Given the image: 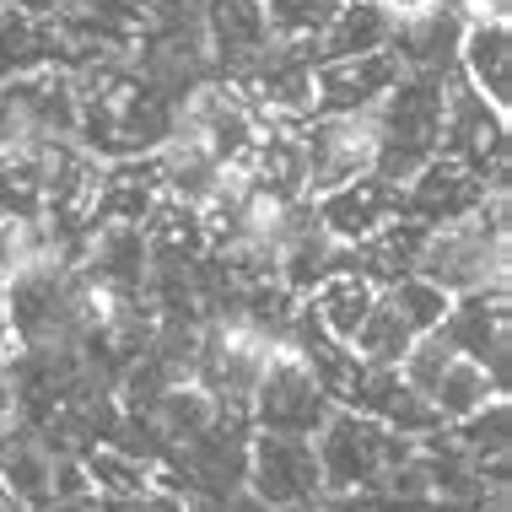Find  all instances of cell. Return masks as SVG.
I'll return each instance as SVG.
<instances>
[{"label":"cell","mask_w":512,"mask_h":512,"mask_svg":"<svg viewBox=\"0 0 512 512\" xmlns=\"http://www.w3.org/2000/svg\"><path fill=\"white\" fill-rule=\"evenodd\" d=\"M0 486L11 491V502L44 512L54 502V453L38 442V432L11 426L6 448H0Z\"/></svg>","instance_id":"7402d4cb"},{"label":"cell","mask_w":512,"mask_h":512,"mask_svg":"<svg viewBox=\"0 0 512 512\" xmlns=\"http://www.w3.org/2000/svg\"><path fill=\"white\" fill-rule=\"evenodd\" d=\"M200 6V38L216 81H232L275 44V27L265 17V0H195Z\"/></svg>","instance_id":"9c48e42d"},{"label":"cell","mask_w":512,"mask_h":512,"mask_svg":"<svg viewBox=\"0 0 512 512\" xmlns=\"http://www.w3.org/2000/svg\"><path fill=\"white\" fill-rule=\"evenodd\" d=\"M76 265L98 297H146V270H151L146 232L141 227H98Z\"/></svg>","instance_id":"9a60e30c"},{"label":"cell","mask_w":512,"mask_h":512,"mask_svg":"<svg viewBox=\"0 0 512 512\" xmlns=\"http://www.w3.org/2000/svg\"><path fill=\"white\" fill-rule=\"evenodd\" d=\"M329 410H335V399L318 389V378L297 362L292 351H275L265 378L254 383V394H248V421H254L259 432L313 437Z\"/></svg>","instance_id":"52a82bcc"},{"label":"cell","mask_w":512,"mask_h":512,"mask_svg":"<svg viewBox=\"0 0 512 512\" xmlns=\"http://www.w3.org/2000/svg\"><path fill=\"white\" fill-rule=\"evenodd\" d=\"M437 335L448 340L459 356L480 362L507 389V367H512V308H507V286L453 297V308H448V318H442Z\"/></svg>","instance_id":"ba28073f"},{"label":"cell","mask_w":512,"mask_h":512,"mask_svg":"<svg viewBox=\"0 0 512 512\" xmlns=\"http://www.w3.org/2000/svg\"><path fill=\"white\" fill-rule=\"evenodd\" d=\"M313 216H318V227H324L329 238L351 248V243L372 238L383 221L399 216V184H389V178H378V173H362V178H351V184H340V189L313 195Z\"/></svg>","instance_id":"5bb4252c"},{"label":"cell","mask_w":512,"mask_h":512,"mask_svg":"<svg viewBox=\"0 0 512 512\" xmlns=\"http://www.w3.org/2000/svg\"><path fill=\"white\" fill-rule=\"evenodd\" d=\"M372 302H378V286H372L367 275H356V270L324 275V281L308 292V308L318 313V324H324L335 340H351L356 329H362V318H367Z\"/></svg>","instance_id":"603a6c76"},{"label":"cell","mask_w":512,"mask_h":512,"mask_svg":"<svg viewBox=\"0 0 512 512\" xmlns=\"http://www.w3.org/2000/svg\"><path fill=\"white\" fill-rule=\"evenodd\" d=\"M405 76L394 49H372L356 60H318L313 65V119L318 114H372L389 87Z\"/></svg>","instance_id":"8fae6325"},{"label":"cell","mask_w":512,"mask_h":512,"mask_svg":"<svg viewBox=\"0 0 512 512\" xmlns=\"http://www.w3.org/2000/svg\"><path fill=\"white\" fill-rule=\"evenodd\" d=\"M442 103H448V76H399L389 98L372 108V173L405 184L415 168H426L442 141Z\"/></svg>","instance_id":"7a4b0ae2"},{"label":"cell","mask_w":512,"mask_h":512,"mask_svg":"<svg viewBox=\"0 0 512 512\" xmlns=\"http://www.w3.org/2000/svg\"><path fill=\"white\" fill-rule=\"evenodd\" d=\"M302 141V195H324L372 173V114H318L297 124Z\"/></svg>","instance_id":"8992f818"},{"label":"cell","mask_w":512,"mask_h":512,"mask_svg":"<svg viewBox=\"0 0 512 512\" xmlns=\"http://www.w3.org/2000/svg\"><path fill=\"white\" fill-rule=\"evenodd\" d=\"M496 394H507L502 383L491 378L480 362H469V356H453L448 367H442V378H437V389L426 394L437 405L442 415V426H453V421H464V415H475L480 405H491Z\"/></svg>","instance_id":"cb8c5ba5"},{"label":"cell","mask_w":512,"mask_h":512,"mask_svg":"<svg viewBox=\"0 0 512 512\" xmlns=\"http://www.w3.org/2000/svg\"><path fill=\"white\" fill-rule=\"evenodd\" d=\"M6 11H27V17H54L60 11V0H0Z\"/></svg>","instance_id":"f546056e"},{"label":"cell","mask_w":512,"mask_h":512,"mask_svg":"<svg viewBox=\"0 0 512 512\" xmlns=\"http://www.w3.org/2000/svg\"><path fill=\"white\" fill-rule=\"evenodd\" d=\"M60 11L54 17H27V11H6L0 6V81H17L33 71L60 65Z\"/></svg>","instance_id":"d6986e66"},{"label":"cell","mask_w":512,"mask_h":512,"mask_svg":"<svg viewBox=\"0 0 512 512\" xmlns=\"http://www.w3.org/2000/svg\"><path fill=\"white\" fill-rule=\"evenodd\" d=\"M340 405L372 415L378 426H389V432H399V437H426V432H437V426H442L437 405H432L426 394H415L399 367H372V362H362Z\"/></svg>","instance_id":"7c38bea8"},{"label":"cell","mask_w":512,"mask_h":512,"mask_svg":"<svg viewBox=\"0 0 512 512\" xmlns=\"http://www.w3.org/2000/svg\"><path fill=\"white\" fill-rule=\"evenodd\" d=\"M71 6H87V0H60V11H71Z\"/></svg>","instance_id":"1f68e13d"},{"label":"cell","mask_w":512,"mask_h":512,"mask_svg":"<svg viewBox=\"0 0 512 512\" xmlns=\"http://www.w3.org/2000/svg\"><path fill=\"white\" fill-rule=\"evenodd\" d=\"M415 275L437 281L448 297L507 286V189H496L475 216L426 232Z\"/></svg>","instance_id":"6da1fadb"},{"label":"cell","mask_w":512,"mask_h":512,"mask_svg":"<svg viewBox=\"0 0 512 512\" xmlns=\"http://www.w3.org/2000/svg\"><path fill=\"white\" fill-rule=\"evenodd\" d=\"M216 415H221V405H216V399L200 389L195 378H189V383H173V389L162 394L157 405H151V415H146V421L157 426V437L168 442V448H178V442L200 437L205 426L216 421Z\"/></svg>","instance_id":"d4e9b609"},{"label":"cell","mask_w":512,"mask_h":512,"mask_svg":"<svg viewBox=\"0 0 512 512\" xmlns=\"http://www.w3.org/2000/svg\"><path fill=\"white\" fill-rule=\"evenodd\" d=\"M491 195L496 189L486 178H475L469 168H459V162H448V157H432L426 168H415L405 184H399V216L421 221V227L432 232V227H448V221L475 216Z\"/></svg>","instance_id":"30bf717a"},{"label":"cell","mask_w":512,"mask_h":512,"mask_svg":"<svg viewBox=\"0 0 512 512\" xmlns=\"http://www.w3.org/2000/svg\"><path fill=\"white\" fill-rule=\"evenodd\" d=\"M243 491L270 512L318 507L324 502V475H318L313 437H286V432H248V464H243Z\"/></svg>","instance_id":"5b68a950"},{"label":"cell","mask_w":512,"mask_h":512,"mask_svg":"<svg viewBox=\"0 0 512 512\" xmlns=\"http://www.w3.org/2000/svg\"><path fill=\"white\" fill-rule=\"evenodd\" d=\"M76 459H81V469H87L92 491L114 496V502H124V496H146L151 491V469H157V464L135 459V453L114 448V442H87Z\"/></svg>","instance_id":"484cf974"},{"label":"cell","mask_w":512,"mask_h":512,"mask_svg":"<svg viewBox=\"0 0 512 512\" xmlns=\"http://www.w3.org/2000/svg\"><path fill=\"white\" fill-rule=\"evenodd\" d=\"M421 248H426V227H421V221L394 216V221H383L372 238H362V243L345 248V265H340V270L367 275V281L383 292L389 281H399V275H415V259H421Z\"/></svg>","instance_id":"ac0fdd59"},{"label":"cell","mask_w":512,"mask_h":512,"mask_svg":"<svg viewBox=\"0 0 512 512\" xmlns=\"http://www.w3.org/2000/svg\"><path fill=\"white\" fill-rule=\"evenodd\" d=\"M507 114L486 103L475 87L448 71V103H442V141L437 157L459 162L475 178H486L491 189H507Z\"/></svg>","instance_id":"277c9868"},{"label":"cell","mask_w":512,"mask_h":512,"mask_svg":"<svg viewBox=\"0 0 512 512\" xmlns=\"http://www.w3.org/2000/svg\"><path fill=\"white\" fill-rule=\"evenodd\" d=\"M49 141H11L0 146V216L6 221H44V184H49Z\"/></svg>","instance_id":"44dd1931"},{"label":"cell","mask_w":512,"mask_h":512,"mask_svg":"<svg viewBox=\"0 0 512 512\" xmlns=\"http://www.w3.org/2000/svg\"><path fill=\"white\" fill-rule=\"evenodd\" d=\"M162 195V173H157V151L146 157H114L103 162L98 178V200H92V232L98 227H141L146 211Z\"/></svg>","instance_id":"2e32d148"},{"label":"cell","mask_w":512,"mask_h":512,"mask_svg":"<svg viewBox=\"0 0 512 512\" xmlns=\"http://www.w3.org/2000/svg\"><path fill=\"white\" fill-rule=\"evenodd\" d=\"M415 340H421V335H415L405 318L394 313V302L378 292V302H372L367 318H362V329L351 335V351L362 356V362H372V367H399Z\"/></svg>","instance_id":"4316f807"},{"label":"cell","mask_w":512,"mask_h":512,"mask_svg":"<svg viewBox=\"0 0 512 512\" xmlns=\"http://www.w3.org/2000/svg\"><path fill=\"white\" fill-rule=\"evenodd\" d=\"M394 38V22L378 0H345L335 17L324 22V33L313 38V65L318 60H356V54H372V49H389Z\"/></svg>","instance_id":"ffe728a7"},{"label":"cell","mask_w":512,"mask_h":512,"mask_svg":"<svg viewBox=\"0 0 512 512\" xmlns=\"http://www.w3.org/2000/svg\"><path fill=\"white\" fill-rule=\"evenodd\" d=\"M184 512H232V507L227 502H211V496H189Z\"/></svg>","instance_id":"4dcf8cb0"},{"label":"cell","mask_w":512,"mask_h":512,"mask_svg":"<svg viewBox=\"0 0 512 512\" xmlns=\"http://www.w3.org/2000/svg\"><path fill=\"white\" fill-rule=\"evenodd\" d=\"M340 6L345 0H265V17L275 27V38H308L313 44Z\"/></svg>","instance_id":"f1b7e54d"},{"label":"cell","mask_w":512,"mask_h":512,"mask_svg":"<svg viewBox=\"0 0 512 512\" xmlns=\"http://www.w3.org/2000/svg\"><path fill=\"white\" fill-rule=\"evenodd\" d=\"M469 17L453 0H432L426 11H415V17L394 22V60L399 71H421V76H448L459 71V38H464Z\"/></svg>","instance_id":"4fadbf2b"},{"label":"cell","mask_w":512,"mask_h":512,"mask_svg":"<svg viewBox=\"0 0 512 512\" xmlns=\"http://www.w3.org/2000/svg\"><path fill=\"white\" fill-rule=\"evenodd\" d=\"M383 297L394 302V313L405 318L415 335H432V329H442V318H448V308H453V297L442 292L437 281H426V275H399V281L383 286Z\"/></svg>","instance_id":"83f0119b"},{"label":"cell","mask_w":512,"mask_h":512,"mask_svg":"<svg viewBox=\"0 0 512 512\" xmlns=\"http://www.w3.org/2000/svg\"><path fill=\"white\" fill-rule=\"evenodd\" d=\"M459 76L486 103H496L502 114H512V27H507V17H475L464 27Z\"/></svg>","instance_id":"e0dca14e"},{"label":"cell","mask_w":512,"mask_h":512,"mask_svg":"<svg viewBox=\"0 0 512 512\" xmlns=\"http://www.w3.org/2000/svg\"><path fill=\"white\" fill-rule=\"evenodd\" d=\"M313 453H318V475H324V496H356V491H378L415 453V437H399L372 415L335 405L313 432Z\"/></svg>","instance_id":"3957f363"}]
</instances>
